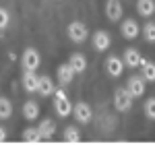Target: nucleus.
I'll return each instance as SVG.
<instances>
[{
    "label": "nucleus",
    "instance_id": "obj_1",
    "mask_svg": "<svg viewBox=\"0 0 155 155\" xmlns=\"http://www.w3.org/2000/svg\"><path fill=\"white\" fill-rule=\"evenodd\" d=\"M54 93H56V97H54V110H56V114H58L60 118L71 116L72 114V104L68 101V97H66V91H64V89H56Z\"/></svg>",
    "mask_w": 155,
    "mask_h": 155
},
{
    "label": "nucleus",
    "instance_id": "obj_2",
    "mask_svg": "<svg viewBox=\"0 0 155 155\" xmlns=\"http://www.w3.org/2000/svg\"><path fill=\"white\" fill-rule=\"evenodd\" d=\"M132 99H134V95H132L128 89H116L114 91V107L118 110V112H130L132 107Z\"/></svg>",
    "mask_w": 155,
    "mask_h": 155
},
{
    "label": "nucleus",
    "instance_id": "obj_3",
    "mask_svg": "<svg viewBox=\"0 0 155 155\" xmlns=\"http://www.w3.org/2000/svg\"><path fill=\"white\" fill-rule=\"evenodd\" d=\"M66 33H68V39H71L72 44H83L87 35H89V31H87V25L81 23V21H72L68 25V29H66Z\"/></svg>",
    "mask_w": 155,
    "mask_h": 155
},
{
    "label": "nucleus",
    "instance_id": "obj_4",
    "mask_svg": "<svg viewBox=\"0 0 155 155\" xmlns=\"http://www.w3.org/2000/svg\"><path fill=\"white\" fill-rule=\"evenodd\" d=\"M21 64H23V71H37L39 64H41V56L35 48H27L21 56Z\"/></svg>",
    "mask_w": 155,
    "mask_h": 155
},
{
    "label": "nucleus",
    "instance_id": "obj_5",
    "mask_svg": "<svg viewBox=\"0 0 155 155\" xmlns=\"http://www.w3.org/2000/svg\"><path fill=\"white\" fill-rule=\"evenodd\" d=\"M72 116L77 118V122H81V124H87L89 120L93 118V112H91L89 104H85V101H77V104L72 106Z\"/></svg>",
    "mask_w": 155,
    "mask_h": 155
},
{
    "label": "nucleus",
    "instance_id": "obj_6",
    "mask_svg": "<svg viewBox=\"0 0 155 155\" xmlns=\"http://www.w3.org/2000/svg\"><path fill=\"white\" fill-rule=\"evenodd\" d=\"M104 11H106V17L112 21V23H116L122 19V4H120V0H106V6H104Z\"/></svg>",
    "mask_w": 155,
    "mask_h": 155
},
{
    "label": "nucleus",
    "instance_id": "obj_7",
    "mask_svg": "<svg viewBox=\"0 0 155 155\" xmlns=\"http://www.w3.org/2000/svg\"><path fill=\"white\" fill-rule=\"evenodd\" d=\"M124 60L118 58V56H110V58L106 60V72L112 77V79H116V77H120L122 74V71H124Z\"/></svg>",
    "mask_w": 155,
    "mask_h": 155
},
{
    "label": "nucleus",
    "instance_id": "obj_8",
    "mask_svg": "<svg viewBox=\"0 0 155 155\" xmlns=\"http://www.w3.org/2000/svg\"><path fill=\"white\" fill-rule=\"evenodd\" d=\"M145 81L143 77H139V74H132V77H128V83H126V89L130 91L134 97H141L145 95Z\"/></svg>",
    "mask_w": 155,
    "mask_h": 155
},
{
    "label": "nucleus",
    "instance_id": "obj_9",
    "mask_svg": "<svg viewBox=\"0 0 155 155\" xmlns=\"http://www.w3.org/2000/svg\"><path fill=\"white\" fill-rule=\"evenodd\" d=\"M21 83H23V89L27 91V93H35L37 83H39V77L35 74V71H23Z\"/></svg>",
    "mask_w": 155,
    "mask_h": 155
},
{
    "label": "nucleus",
    "instance_id": "obj_10",
    "mask_svg": "<svg viewBox=\"0 0 155 155\" xmlns=\"http://www.w3.org/2000/svg\"><path fill=\"white\" fill-rule=\"evenodd\" d=\"M91 44H93V48H95L97 52H106V50L112 46L110 33H107V31H95V33H93V39H91Z\"/></svg>",
    "mask_w": 155,
    "mask_h": 155
},
{
    "label": "nucleus",
    "instance_id": "obj_11",
    "mask_svg": "<svg viewBox=\"0 0 155 155\" xmlns=\"http://www.w3.org/2000/svg\"><path fill=\"white\" fill-rule=\"evenodd\" d=\"M74 74H77V72L72 71L71 64H60L58 71H56V79H58V83L64 87V85H71V83H72Z\"/></svg>",
    "mask_w": 155,
    "mask_h": 155
},
{
    "label": "nucleus",
    "instance_id": "obj_12",
    "mask_svg": "<svg viewBox=\"0 0 155 155\" xmlns=\"http://www.w3.org/2000/svg\"><path fill=\"white\" fill-rule=\"evenodd\" d=\"M120 33H122V37H126V39H134V37L139 35V23L134 19H124L122 21V27H120Z\"/></svg>",
    "mask_w": 155,
    "mask_h": 155
},
{
    "label": "nucleus",
    "instance_id": "obj_13",
    "mask_svg": "<svg viewBox=\"0 0 155 155\" xmlns=\"http://www.w3.org/2000/svg\"><path fill=\"white\" fill-rule=\"evenodd\" d=\"M122 60H124V64L126 66H130V68H137V66H141L143 64V56H141V52L134 48H128L126 52H124V56H122Z\"/></svg>",
    "mask_w": 155,
    "mask_h": 155
},
{
    "label": "nucleus",
    "instance_id": "obj_14",
    "mask_svg": "<svg viewBox=\"0 0 155 155\" xmlns=\"http://www.w3.org/2000/svg\"><path fill=\"white\" fill-rule=\"evenodd\" d=\"M39 134H41V139H46V141H50L54 134H56V124H54V120L52 118H44L41 122H39Z\"/></svg>",
    "mask_w": 155,
    "mask_h": 155
},
{
    "label": "nucleus",
    "instance_id": "obj_15",
    "mask_svg": "<svg viewBox=\"0 0 155 155\" xmlns=\"http://www.w3.org/2000/svg\"><path fill=\"white\" fill-rule=\"evenodd\" d=\"M68 64L72 66V71L77 72V74H81V72H85L87 71V58H85L83 54H72L71 58H68Z\"/></svg>",
    "mask_w": 155,
    "mask_h": 155
},
{
    "label": "nucleus",
    "instance_id": "obj_16",
    "mask_svg": "<svg viewBox=\"0 0 155 155\" xmlns=\"http://www.w3.org/2000/svg\"><path fill=\"white\" fill-rule=\"evenodd\" d=\"M56 89H54V81L50 77H39V83H37V93L41 97H48L52 95Z\"/></svg>",
    "mask_w": 155,
    "mask_h": 155
},
{
    "label": "nucleus",
    "instance_id": "obj_17",
    "mask_svg": "<svg viewBox=\"0 0 155 155\" xmlns=\"http://www.w3.org/2000/svg\"><path fill=\"white\" fill-rule=\"evenodd\" d=\"M141 77L147 83H155V62L143 60V64H141Z\"/></svg>",
    "mask_w": 155,
    "mask_h": 155
},
{
    "label": "nucleus",
    "instance_id": "obj_18",
    "mask_svg": "<svg viewBox=\"0 0 155 155\" xmlns=\"http://www.w3.org/2000/svg\"><path fill=\"white\" fill-rule=\"evenodd\" d=\"M137 11L141 17H151L155 12V0H137Z\"/></svg>",
    "mask_w": 155,
    "mask_h": 155
},
{
    "label": "nucleus",
    "instance_id": "obj_19",
    "mask_svg": "<svg viewBox=\"0 0 155 155\" xmlns=\"http://www.w3.org/2000/svg\"><path fill=\"white\" fill-rule=\"evenodd\" d=\"M39 116V106H37L35 101H25L23 104V118L25 120H35Z\"/></svg>",
    "mask_w": 155,
    "mask_h": 155
},
{
    "label": "nucleus",
    "instance_id": "obj_20",
    "mask_svg": "<svg viewBox=\"0 0 155 155\" xmlns=\"http://www.w3.org/2000/svg\"><path fill=\"white\" fill-rule=\"evenodd\" d=\"M12 116V104L11 99L6 97H0V120H6Z\"/></svg>",
    "mask_w": 155,
    "mask_h": 155
},
{
    "label": "nucleus",
    "instance_id": "obj_21",
    "mask_svg": "<svg viewBox=\"0 0 155 155\" xmlns=\"http://www.w3.org/2000/svg\"><path fill=\"white\" fill-rule=\"evenodd\" d=\"M21 137H23V141H27V143H39L41 141L39 128H25Z\"/></svg>",
    "mask_w": 155,
    "mask_h": 155
},
{
    "label": "nucleus",
    "instance_id": "obj_22",
    "mask_svg": "<svg viewBox=\"0 0 155 155\" xmlns=\"http://www.w3.org/2000/svg\"><path fill=\"white\" fill-rule=\"evenodd\" d=\"M64 141L66 143H79L81 141V132L77 130L74 126H66L64 128Z\"/></svg>",
    "mask_w": 155,
    "mask_h": 155
},
{
    "label": "nucleus",
    "instance_id": "obj_23",
    "mask_svg": "<svg viewBox=\"0 0 155 155\" xmlns=\"http://www.w3.org/2000/svg\"><path fill=\"white\" fill-rule=\"evenodd\" d=\"M143 37L149 41V44H155V23H145L143 25Z\"/></svg>",
    "mask_w": 155,
    "mask_h": 155
},
{
    "label": "nucleus",
    "instance_id": "obj_24",
    "mask_svg": "<svg viewBox=\"0 0 155 155\" xmlns=\"http://www.w3.org/2000/svg\"><path fill=\"white\" fill-rule=\"evenodd\" d=\"M143 110H145V116L149 120H155V97H149V99L145 101Z\"/></svg>",
    "mask_w": 155,
    "mask_h": 155
},
{
    "label": "nucleus",
    "instance_id": "obj_25",
    "mask_svg": "<svg viewBox=\"0 0 155 155\" xmlns=\"http://www.w3.org/2000/svg\"><path fill=\"white\" fill-rule=\"evenodd\" d=\"M8 23H11V15L4 6H0V29H6Z\"/></svg>",
    "mask_w": 155,
    "mask_h": 155
},
{
    "label": "nucleus",
    "instance_id": "obj_26",
    "mask_svg": "<svg viewBox=\"0 0 155 155\" xmlns=\"http://www.w3.org/2000/svg\"><path fill=\"white\" fill-rule=\"evenodd\" d=\"M6 137H8V134H6V128H4V126H0V143H4V141H6Z\"/></svg>",
    "mask_w": 155,
    "mask_h": 155
}]
</instances>
